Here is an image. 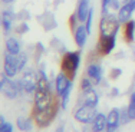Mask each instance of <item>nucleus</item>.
<instances>
[{
    "label": "nucleus",
    "mask_w": 135,
    "mask_h": 132,
    "mask_svg": "<svg viewBox=\"0 0 135 132\" xmlns=\"http://www.w3.org/2000/svg\"><path fill=\"white\" fill-rule=\"evenodd\" d=\"M82 55L81 50H68L66 53L62 55L60 57V70L65 72L70 79H75L78 75V69L81 65Z\"/></svg>",
    "instance_id": "1"
},
{
    "label": "nucleus",
    "mask_w": 135,
    "mask_h": 132,
    "mask_svg": "<svg viewBox=\"0 0 135 132\" xmlns=\"http://www.w3.org/2000/svg\"><path fill=\"white\" fill-rule=\"evenodd\" d=\"M60 108V101L59 98H55V101L52 102V105L49 106L47 109H45V111H36V112H32V116L35 119V124H36L37 128H46L49 126L50 124L55 121V118H56L57 112H59Z\"/></svg>",
    "instance_id": "2"
},
{
    "label": "nucleus",
    "mask_w": 135,
    "mask_h": 132,
    "mask_svg": "<svg viewBox=\"0 0 135 132\" xmlns=\"http://www.w3.org/2000/svg\"><path fill=\"white\" fill-rule=\"evenodd\" d=\"M121 22L115 14L109 13L101 17L99 22V35L102 36H117V33L121 29Z\"/></svg>",
    "instance_id": "3"
},
{
    "label": "nucleus",
    "mask_w": 135,
    "mask_h": 132,
    "mask_svg": "<svg viewBox=\"0 0 135 132\" xmlns=\"http://www.w3.org/2000/svg\"><path fill=\"white\" fill-rule=\"evenodd\" d=\"M0 91H2L4 98L16 99L22 93L20 80H12L9 76L2 73V78H0Z\"/></svg>",
    "instance_id": "4"
},
{
    "label": "nucleus",
    "mask_w": 135,
    "mask_h": 132,
    "mask_svg": "<svg viewBox=\"0 0 135 132\" xmlns=\"http://www.w3.org/2000/svg\"><path fill=\"white\" fill-rule=\"evenodd\" d=\"M20 86H22V93H27V95H35L37 88V70L35 72L33 69H25L22 73Z\"/></svg>",
    "instance_id": "5"
},
{
    "label": "nucleus",
    "mask_w": 135,
    "mask_h": 132,
    "mask_svg": "<svg viewBox=\"0 0 135 132\" xmlns=\"http://www.w3.org/2000/svg\"><path fill=\"white\" fill-rule=\"evenodd\" d=\"M98 115V111L94 106H89L85 104L78 105V108L73 111V118L75 121H78L79 124H92V121L95 119V116Z\"/></svg>",
    "instance_id": "6"
},
{
    "label": "nucleus",
    "mask_w": 135,
    "mask_h": 132,
    "mask_svg": "<svg viewBox=\"0 0 135 132\" xmlns=\"http://www.w3.org/2000/svg\"><path fill=\"white\" fill-rule=\"evenodd\" d=\"M53 82H55V95L57 98H60L62 95H65L68 91H70L73 88V80L62 70L56 75Z\"/></svg>",
    "instance_id": "7"
},
{
    "label": "nucleus",
    "mask_w": 135,
    "mask_h": 132,
    "mask_svg": "<svg viewBox=\"0 0 135 132\" xmlns=\"http://www.w3.org/2000/svg\"><path fill=\"white\" fill-rule=\"evenodd\" d=\"M115 46H117V36H102V35H99L95 50L99 53V56H108V55L112 53Z\"/></svg>",
    "instance_id": "8"
},
{
    "label": "nucleus",
    "mask_w": 135,
    "mask_h": 132,
    "mask_svg": "<svg viewBox=\"0 0 135 132\" xmlns=\"http://www.w3.org/2000/svg\"><path fill=\"white\" fill-rule=\"evenodd\" d=\"M20 72L19 70V62L16 55H10L6 52L4 57H3V73L6 76H9L10 79L16 78V75Z\"/></svg>",
    "instance_id": "9"
},
{
    "label": "nucleus",
    "mask_w": 135,
    "mask_h": 132,
    "mask_svg": "<svg viewBox=\"0 0 135 132\" xmlns=\"http://www.w3.org/2000/svg\"><path fill=\"white\" fill-rule=\"evenodd\" d=\"M86 76L91 78L94 85H101L102 83V66L98 62H89L86 66Z\"/></svg>",
    "instance_id": "10"
},
{
    "label": "nucleus",
    "mask_w": 135,
    "mask_h": 132,
    "mask_svg": "<svg viewBox=\"0 0 135 132\" xmlns=\"http://www.w3.org/2000/svg\"><path fill=\"white\" fill-rule=\"evenodd\" d=\"M134 12H135V0H131V2H128V3H122L121 9L117 12V17H118V20L124 25V23H127L128 20H131Z\"/></svg>",
    "instance_id": "11"
},
{
    "label": "nucleus",
    "mask_w": 135,
    "mask_h": 132,
    "mask_svg": "<svg viewBox=\"0 0 135 132\" xmlns=\"http://www.w3.org/2000/svg\"><path fill=\"white\" fill-rule=\"evenodd\" d=\"M16 19H17V14H16L13 10H10V9H4V10L2 12V27H3V32H4L6 35H7L12 29H15Z\"/></svg>",
    "instance_id": "12"
},
{
    "label": "nucleus",
    "mask_w": 135,
    "mask_h": 132,
    "mask_svg": "<svg viewBox=\"0 0 135 132\" xmlns=\"http://www.w3.org/2000/svg\"><path fill=\"white\" fill-rule=\"evenodd\" d=\"M89 35L91 33L88 32V29H86V26L83 23H81L75 29V32H73V40H75V45L79 47V49H83V47H85Z\"/></svg>",
    "instance_id": "13"
},
{
    "label": "nucleus",
    "mask_w": 135,
    "mask_h": 132,
    "mask_svg": "<svg viewBox=\"0 0 135 132\" xmlns=\"http://www.w3.org/2000/svg\"><path fill=\"white\" fill-rule=\"evenodd\" d=\"M37 20H39V23L42 25L43 30H46V32L53 30V29H56V26H57L56 17H55V14L52 12H45L43 14H40L39 17H37Z\"/></svg>",
    "instance_id": "14"
},
{
    "label": "nucleus",
    "mask_w": 135,
    "mask_h": 132,
    "mask_svg": "<svg viewBox=\"0 0 135 132\" xmlns=\"http://www.w3.org/2000/svg\"><path fill=\"white\" fill-rule=\"evenodd\" d=\"M92 7H91V0H78V6H76V14L79 17L81 23H85L88 14L91 13Z\"/></svg>",
    "instance_id": "15"
},
{
    "label": "nucleus",
    "mask_w": 135,
    "mask_h": 132,
    "mask_svg": "<svg viewBox=\"0 0 135 132\" xmlns=\"http://www.w3.org/2000/svg\"><path fill=\"white\" fill-rule=\"evenodd\" d=\"M4 47H6V52L10 53V55H20L22 53V43L17 37L15 36H9L4 42Z\"/></svg>",
    "instance_id": "16"
},
{
    "label": "nucleus",
    "mask_w": 135,
    "mask_h": 132,
    "mask_svg": "<svg viewBox=\"0 0 135 132\" xmlns=\"http://www.w3.org/2000/svg\"><path fill=\"white\" fill-rule=\"evenodd\" d=\"M122 36L127 43H132L135 40V20H128L122 25Z\"/></svg>",
    "instance_id": "17"
},
{
    "label": "nucleus",
    "mask_w": 135,
    "mask_h": 132,
    "mask_svg": "<svg viewBox=\"0 0 135 132\" xmlns=\"http://www.w3.org/2000/svg\"><path fill=\"white\" fill-rule=\"evenodd\" d=\"M16 126L22 132H32L35 128V119L33 116H19L16 119Z\"/></svg>",
    "instance_id": "18"
},
{
    "label": "nucleus",
    "mask_w": 135,
    "mask_h": 132,
    "mask_svg": "<svg viewBox=\"0 0 135 132\" xmlns=\"http://www.w3.org/2000/svg\"><path fill=\"white\" fill-rule=\"evenodd\" d=\"M91 126H92V131L94 132H105V129L108 128V118L104 114L98 112V115L92 121Z\"/></svg>",
    "instance_id": "19"
},
{
    "label": "nucleus",
    "mask_w": 135,
    "mask_h": 132,
    "mask_svg": "<svg viewBox=\"0 0 135 132\" xmlns=\"http://www.w3.org/2000/svg\"><path fill=\"white\" fill-rule=\"evenodd\" d=\"M82 102L85 105H89V106H94V108H96L98 104H99V95H98V92H96L94 88L89 89V91L82 92Z\"/></svg>",
    "instance_id": "20"
},
{
    "label": "nucleus",
    "mask_w": 135,
    "mask_h": 132,
    "mask_svg": "<svg viewBox=\"0 0 135 132\" xmlns=\"http://www.w3.org/2000/svg\"><path fill=\"white\" fill-rule=\"evenodd\" d=\"M108 118V128H119L121 125V109L112 108L107 115Z\"/></svg>",
    "instance_id": "21"
},
{
    "label": "nucleus",
    "mask_w": 135,
    "mask_h": 132,
    "mask_svg": "<svg viewBox=\"0 0 135 132\" xmlns=\"http://www.w3.org/2000/svg\"><path fill=\"white\" fill-rule=\"evenodd\" d=\"M50 46L53 47L56 52H59L60 55H63V53H66L68 50H66V47H65V45H63V42L62 40H59L57 37H53L52 40H50Z\"/></svg>",
    "instance_id": "22"
},
{
    "label": "nucleus",
    "mask_w": 135,
    "mask_h": 132,
    "mask_svg": "<svg viewBox=\"0 0 135 132\" xmlns=\"http://www.w3.org/2000/svg\"><path fill=\"white\" fill-rule=\"evenodd\" d=\"M81 25V22H79V17H78V14H76V12L75 13H72L69 16V19H68V26H69V29H70V32H75V29Z\"/></svg>",
    "instance_id": "23"
},
{
    "label": "nucleus",
    "mask_w": 135,
    "mask_h": 132,
    "mask_svg": "<svg viewBox=\"0 0 135 132\" xmlns=\"http://www.w3.org/2000/svg\"><path fill=\"white\" fill-rule=\"evenodd\" d=\"M29 25H27V22H20L19 25H16L15 29H13V32L16 35H26L27 32H29Z\"/></svg>",
    "instance_id": "24"
},
{
    "label": "nucleus",
    "mask_w": 135,
    "mask_h": 132,
    "mask_svg": "<svg viewBox=\"0 0 135 132\" xmlns=\"http://www.w3.org/2000/svg\"><path fill=\"white\" fill-rule=\"evenodd\" d=\"M45 52H46V49H45L43 43H42V42H37L36 46H35V62H39L40 56L45 55Z\"/></svg>",
    "instance_id": "25"
},
{
    "label": "nucleus",
    "mask_w": 135,
    "mask_h": 132,
    "mask_svg": "<svg viewBox=\"0 0 135 132\" xmlns=\"http://www.w3.org/2000/svg\"><path fill=\"white\" fill-rule=\"evenodd\" d=\"M94 88V82L91 80V78H88V76H85V78L81 79V91L85 92V91H89V89Z\"/></svg>",
    "instance_id": "26"
},
{
    "label": "nucleus",
    "mask_w": 135,
    "mask_h": 132,
    "mask_svg": "<svg viewBox=\"0 0 135 132\" xmlns=\"http://www.w3.org/2000/svg\"><path fill=\"white\" fill-rule=\"evenodd\" d=\"M128 112L132 121H135V92L131 93L129 96V105H128Z\"/></svg>",
    "instance_id": "27"
},
{
    "label": "nucleus",
    "mask_w": 135,
    "mask_h": 132,
    "mask_svg": "<svg viewBox=\"0 0 135 132\" xmlns=\"http://www.w3.org/2000/svg\"><path fill=\"white\" fill-rule=\"evenodd\" d=\"M17 62H19V70L23 72L25 67H26V65H27V55L26 53L17 55Z\"/></svg>",
    "instance_id": "28"
},
{
    "label": "nucleus",
    "mask_w": 135,
    "mask_h": 132,
    "mask_svg": "<svg viewBox=\"0 0 135 132\" xmlns=\"http://www.w3.org/2000/svg\"><path fill=\"white\" fill-rule=\"evenodd\" d=\"M132 119L129 116V112H128V108L121 109V125H127L128 122H131Z\"/></svg>",
    "instance_id": "29"
},
{
    "label": "nucleus",
    "mask_w": 135,
    "mask_h": 132,
    "mask_svg": "<svg viewBox=\"0 0 135 132\" xmlns=\"http://www.w3.org/2000/svg\"><path fill=\"white\" fill-rule=\"evenodd\" d=\"M86 26V29H88L89 33H92V26H94V9L91 10V13L88 14V17H86L85 23H83Z\"/></svg>",
    "instance_id": "30"
},
{
    "label": "nucleus",
    "mask_w": 135,
    "mask_h": 132,
    "mask_svg": "<svg viewBox=\"0 0 135 132\" xmlns=\"http://www.w3.org/2000/svg\"><path fill=\"white\" fill-rule=\"evenodd\" d=\"M121 75H122V69H121V67H112V69L109 70V79H111V80H117Z\"/></svg>",
    "instance_id": "31"
},
{
    "label": "nucleus",
    "mask_w": 135,
    "mask_h": 132,
    "mask_svg": "<svg viewBox=\"0 0 135 132\" xmlns=\"http://www.w3.org/2000/svg\"><path fill=\"white\" fill-rule=\"evenodd\" d=\"M0 132H13V125L10 122H0Z\"/></svg>",
    "instance_id": "32"
},
{
    "label": "nucleus",
    "mask_w": 135,
    "mask_h": 132,
    "mask_svg": "<svg viewBox=\"0 0 135 132\" xmlns=\"http://www.w3.org/2000/svg\"><path fill=\"white\" fill-rule=\"evenodd\" d=\"M30 17L32 16L29 13V10H20L17 13V20H20V22H27Z\"/></svg>",
    "instance_id": "33"
},
{
    "label": "nucleus",
    "mask_w": 135,
    "mask_h": 132,
    "mask_svg": "<svg viewBox=\"0 0 135 132\" xmlns=\"http://www.w3.org/2000/svg\"><path fill=\"white\" fill-rule=\"evenodd\" d=\"M121 2H119V0H111V3H109V12H111V13H112V12H118V10H119V9H121Z\"/></svg>",
    "instance_id": "34"
},
{
    "label": "nucleus",
    "mask_w": 135,
    "mask_h": 132,
    "mask_svg": "<svg viewBox=\"0 0 135 132\" xmlns=\"http://www.w3.org/2000/svg\"><path fill=\"white\" fill-rule=\"evenodd\" d=\"M109 3H111V0H101V6H102V16L105 14H109L111 12H109Z\"/></svg>",
    "instance_id": "35"
},
{
    "label": "nucleus",
    "mask_w": 135,
    "mask_h": 132,
    "mask_svg": "<svg viewBox=\"0 0 135 132\" xmlns=\"http://www.w3.org/2000/svg\"><path fill=\"white\" fill-rule=\"evenodd\" d=\"M118 95H119V89H118V88H112L111 92H109V96H111V98H115V96H118Z\"/></svg>",
    "instance_id": "36"
},
{
    "label": "nucleus",
    "mask_w": 135,
    "mask_h": 132,
    "mask_svg": "<svg viewBox=\"0 0 135 132\" xmlns=\"http://www.w3.org/2000/svg\"><path fill=\"white\" fill-rule=\"evenodd\" d=\"M55 132H65V125H59V126L56 128V131Z\"/></svg>",
    "instance_id": "37"
},
{
    "label": "nucleus",
    "mask_w": 135,
    "mask_h": 132,
    "mask_svg": "<svg viewBox=\"0 0 135 132\" xmlns=\"http://www.w3.org/2000/svg\"><path fill=\"white\" fill-rule=\"evenodd\" d=\"M105 132H118V129H117V128H107Z\"/></svg>",
    "instance_id": "38"
},
{
    "label": "nucleus",
    "mask_w": 135,
    "mask_h": 132,
    "mask_svg": "<svg viewBox=\"0 0 135 132\" xmlns=\"http://www.w3.org/2000/svg\"><path fill=\"white\" fill-rule=\"evenodd\" d=\"M63 2V0H55V3H53V6H55V7H57V6H59L60 4V3H62Z\"/></svg>",
    "instance_id": "39"
},
{
    "label": "nucleus",
    "mask_w": 135,
    "mask_h": 132,
    "mask_svg": "<svg viewBox=\"0 0 135 132\" xmlns=\"http://www.w3.org/2000/svg\"><path fill=\"white\" fill-rule=\"evenodd\" d=\"M3 3H4V4H10V3H13L15 0H2Z\"/></svg>",
    "instance_id": "40"
},
{
    "label": "nucleus",
    "mask_w": 135,
    "mask_h": 132,
    "mask_svg": "<svg viewBox=\"0 0 135 132\" xmlns=\"http://www.w3.org/2000/svg\"><path fill=\"white\" fill-rule=\"evenodd\" d=\"M128 2H131V0H122V3H128Z\"/></svg>",
    "instance_id": "41"
},
{
    "label": "nucleus",
    "mask_w": 135,
    "mask_h": 132,
    "mask_svg": "<svg viewBox=\"0 0 135 132\" xmlns=\"http://www.w3.org/2000/svg\"><path fill=\"white\" fill-rule=\"evenodd\" d=\"M73 132H78V131H73Z\"/></svg>",
    "instance_id": "42"
}]
</instances>
